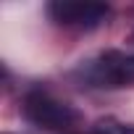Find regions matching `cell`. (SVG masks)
Listing matches in <instances>:
<instances>
[{"instance_id":"cell-1","label":"cell","mask_w":134,"mask_h":134,"mask_svg":"<svg viewBox=\"0 0 134 134\" xmlns=\"http://www.w3.org/2000/svg\"><path fill=\"white\" fill-rule=\"evenodd\" d=\"M76 76L95 90H121L134 84V55L124 50H105L79 66Z\"/></svg>"},{"instance_id":"cell-2","label":"cell","mask_w":134,"mask_h":134,"mask_svg":"<svg viewBox=\"0 0 134 134\" xmlns=\"http://www.w3.org/2000/svg\"><path fill=\"white\" fill-rule=\"evenodd\" d=\"M21 113H24V118H26L32 126L45 129V131L69 129V126H74V124L82 118L74 105L53 97V95L45 92V90H32V92H26V95H24V103H21Z\"/></svg>"},{"instance_id":"cell-3","label":"cell","mask_w":134,"mask_h":134,"mask_svg":"<svg viewBox=\"0 0 134 134\" xmlns=\"http://www.w3.org/2000/svg\"><path fill=\"white\" fill-rule=\"evenodd\" d=\"M47 16L58 26H74L90 32L108 21L110 8L105 3H92V0H53L47 3Z\"/></svg>"},{"instance_id":"cell-4","label":"cell","mask_w":134,"mask_h":134,"mask_svg":"<svg viewBox=\"0 0 134 134\" xmlns=\"http://www.w3.org/2000/svg\"><path fill=\"white\" fill-rule=\"evenodd\" d=\"M95 134H134V126L131 124H121L116 118H100L95 126H92Z\"/></svg>"},{"instance_id":"cell-5","label":"cell","mask_w":134,"mask_h":134,"mask_svg":"<svg viewBox=\"0 0 134 134\" xmlns=\"http://www.w3.org/2000/svg\"><path fill=\"white\" fill-rule=\"evenodd\" d=\"M87 134H95V131H87Z\"/></svg>"}]
</instances>
